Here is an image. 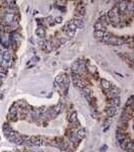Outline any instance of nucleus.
Returning <instances> with one entry per match:
<instances>
[{
    "mask_svg": "<svg viewBox=\"0 0 134 152\" xmlns=\"http://www.w3.org/2000/svg\"><path fill=\"white\" fill-rule=\"evenodd\" d=\"M107 44L112 45V46H120V45L124 44V41L119 39V38H116V37H110L107 42Z\"/></svg>",
    "mask_w": 134,
    "mask_h": 152,
    "instance_id": "f257e3e1",
    "label": "nucleus"
},
{
    "mask_svg": "<svg viewBox=\"0 0 134 152\" xmlns=\"http://www.w3.org/2000/svg\"><path fill=\"white\" fill-rule=\"evenodd\" d=\"M116 112H117V109L114 108V107H112V105H110V104H109L108 107L106 108V114H107V116H109V117L115 116L116 115Z\"/></svg>",
    "mask_w": 134,
    "mask_h": 152,
    "instance_id": "f03ea898",
    "label": "nucleus"
},
{
    "mask_svg": "<svg viewBox=\"0 0 134 152\" xmlns=\"http://www.w3.org/2000/svg\"><path fill=\"white\" fill-rule=\"evenodd\" d=\"M101 86L103 87V89L109 90V89H110V87H111V83L109 82L108 80H106V79H102L101 80Z\"/></svg>",
    "mask_w": 134,
    "mask_h": 152,
    "instance_id": "7ed1b4c3",
    "label": "nucleus"
},
{
    "mask_svg": "<svg viewBox=\"0 0 134 152\" xmlns=\"http://www.w3.org/2000/svg\"><path fill=\"white\" fill-rule=\"evenodd\" d=\"M76 134H77V136L82 140V139L85 138V136H86V131L83 128H79V129L76 130Z\"/></svg>",
    "mask_w": 134,
    "mask_h": 152,
    "instance_id": "20e7f679",
    "label": "nucleus"
},
{
    "mask_svg": "<svg viewBox=\"0 0 134 152\" xmlns=\"http://www.w3.org/2000/svg\"><path fill=\"white\" fill-rule=\"evenodd\" d=\"M110 105H112V107L114 108H117L120 105V98L119 96H117V98H111V101H110Z\"/></svg>",
    "mask_w": 134,
    "mask_h": 152,
    "instance_id": "39448f33",
    "label": "nucleus"
},
{
    "mask_svg": "<svg viewBox=\"0 0 134 152\" xmlns=\"http://www.w3.org/2000/svg\"><path fill=\"white\" fill-rule=\"evenodd\" d=\"M94 27H95L96 31H102V32H105V31H106V27H104V25H103L101 22H97L95 23Z\"/></svg>",
    "mask_w": 134,
    "mask_h": 152,
    "instance_id": "423d86ee",
    "label": "nucleus"
},
{
    "mask_svg": "<svg viewBox=\"0 0 134 152\" xmlns=\"http://www.w3.org/2000/svg\"><path fill=\"white\" fill-rule=\"evenodd\" d=\"M78 120V115H77V112H72L69 115V121L70 123H72V122H75Z\"/></svg>",
    "mask_w": 134,
    "mask_h": 152,
    "instance_id": "0eeeda50",
    "label": "nucleus"
},
{
    "mask_svg": "<svg viewBox=\"0 0 134 152\" xmlns=\"http://www.w3.org/2000/svg\"><path fill=\"white\" fill-rule=\"evenodd\" d=\"M104 33H105V32H102V31H95V32H94V37L96 38V39L101 40L102 38L104 37Z\"/></svg>",
    "mask_w": 134,
    "mask_h": 152,
    "instance_id": "6e6552de",
    "label": "nucleus"
},
{
    "mask_svg": "<svg viewBox=\"0 0 134 152\" xmlns=\"http://www.w3.org/2000/svg\"><path fill=\"white\" fill-rule=\"evenodd\" d=\"M66 77H67V76L64 75V74L58 75V76H57V78H56V80H54V82H57V84H61V83L64 82V80H65Z\"/></svg>",
    "mask_w": 134,
    "mask_h": 152,
    "instance_id": "1a4fd4ad",
    "label": "nucleus"
},
{
    "mask_svg": "<svg viewBox=\"0 0 134 152\" xmlns=\"http://www.w3.org/2000/svg\"><path fill=\"white\" fill-rule=\"evenodd\" d=\"M35 33H36V35L38 36V37H44V35H45V31H44L43 27H37Z\"/></svg>",
    "mask_w": 134,
    "mask_h": 152,
    "instance_id": "9d476101",
    "label": "nucleus"
},
{
    "mask_svg": "<svg viewBox=\"0 0 134 152\" xmlns=\"http://www.w3.org/2000/svg\"><path fill=\"white\" fill-rule=\"evenodd\" d=\"M8 119L12 122H16L18 120L17 118V114H8Z\"/></svg>",
    "mask_w": 134,
    "mask_h": 152,
    "instance_id": "9b49d317",
    "label": "nucleus"
},
{
    "mask_svg": "<svg viewBox=\"0 0 134 152\" xmlns=\"http://www.w3.org/2000/svg\"><path fill=\"white\" fill-rule=\"evenodd\" d=\"M52 109L57 114V115H58V114L62 112V104H57V105H56V107L52 108Z\"/></svg>",
    "mask_w": 134,
    "mask_h": 152,
    "instance_id": "f8f14e48",
    "label": "nucleus"
},
{
    "mask_svg": "<svg viewBox=\"0 0 134 152\" xmlns=\"http://www.w3.org/2000/svg\"><path fill=\"white\" fill-rule=\"evenodd\" d=\"M70 126L72 127V128H80V122H79L78 120L77 121H75V122H72V123H70Z\"/></svg>",
    "mask_w": 134,
    "mask_h": 152,
    "instance_id": "ddd939ff",
    "label": "nucleus"
},
{
    "mask_svg": "<svg viewBox=\"0 0 134 152\" xmlns=\"http://www.w3.org/2000/svg\"><path fill=\"white\" fill-rule=\"evenodd\" d=\"M126 107H133V96H130L126 103Z\"/></svg>",
    "mask_w": 134,
    "mask_h": 152,
    "instance_id": "4468645a",
    "label": "nucleus"
},
{
    "mask_svg": "<svg viewBox=\"0 0 134 152\" xmlns=\"http://www.w3.org/2000/svg\"><path fill=\"white\" fill-rule=\"evenodd\" d=\"M88 71H90L91 73H95L96 72V67L92 66V65H89V66H88Z\"/></svg>",
    "mask_w": 134,
    "mask_h": 152,
    "instance_id": "2eb2a0df",
    "label": "nucleus"
},
{
    "mask_svg": "<svg viewBox=\"0 0 134 152\" xmlns=\"http://www.w3.org/2000/svg\"><path fill=\"white\" fill-rule=\"evenodd\" d=\"M75 33H76V32H74V31H70V29H68V31H67V33H68V35H69L70 37H74V36H75Z\"/></svg>",
    "mask_w": 134,
    "mask_h": 152,
    "instance_id": "dca6fc26",
    "label": "nucleus"
},
{
    "mask_svg": "<svg viewBox=\"0 0 134 152\" xmlns=\"http://www.w3.org/2000/svg\"><path fill=\"white\" fill-rule=\"evenodd\" d=\"M62 20V16H57V17H56L54 18V22H57V23H60L61 22Z\"/></svg>",
    "mask_w": 134,
    "mask_h": 152,
    "instance_id": "f3484780",
    "label": "nucleus"
}]
</instances>
